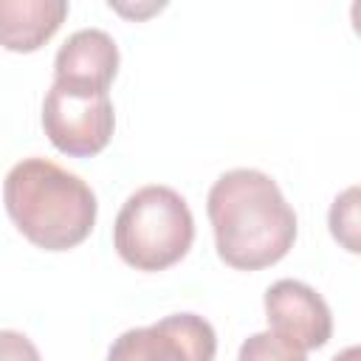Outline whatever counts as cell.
<instances>
[{
    "mask_svg": "<svg viewBox=\"0 0 361 361\" xmlns=\"http://www.w3.org/2000/svg\"><path fill=\"white\" fill-rule=\"evenodd\" d=\"M195 240L189 203L169 186H141L118 209L113 245L135 271H164L186 257Z\"/></svg>",
    "mask_w": 361,
    "mask_h": 361,
    "instance_id": "3",
    "label": "cell"
},
{
    "mask_svg": "<svg viewBox=\"0 0 361 361\" xmlns=\"http://www.w3.org/2000/svg\"><path fill=\"white\" fill-rule=\"evenodd\" d=\"M3 203L17 231L45 251H68L96 226V195L48 158L17 161L3 180Z\"/></svg>",
    "mask_w": 361,
    "mask_h": 361,
    "instance_id": "2",
    "label": "cell"
},
{
    "mask_svg": "<svg viewBox=\"0 0 361 361\" xmlns=\"http://www.w3.org/2000/svg\"><path fill=\"white\" fill-rule=\"evenodd\" d=\"M214 327L197 313H169L149 327L124 330L107 361H214Z\"/></svg>",
    "mask_w": 361,
    "mask_h": 361,
    "instance_id": "5",
    "label": "cell"
},
{
    "mask_svg": "<svg viewBox=\"0 0 361 361\" xmlns=\"http://www.w3.org/2000/svg\"><path fill=\"white\" fill-rule=\"evenodd\" d=\"M116 127V110L110 90L54 82L42 102V130L48 141L73 158H90L102 152Z\"/></svg>",
    "mask_w": 361,
    "mask_h": 361,
    "instance_id": "4",
    "label": "cell"
},
{
    "mask_svg": "<svg viewBox=\"0 0 361 361\" xmlns=\"http://www.w3.org/2000/svg\"><path fill=\"white\" fill-rule=\"evenodd\" d=\"M330 234L347 248V251H358V189L350 186L344 189L333 206H330Z\"/></svg>",
    "mask_w": 361,
    "mask_h": 361,
    "instance_id": "10",
    "label": "cell"
},
{
    "mask_svg": "<svg viewBox=\"0 0 361 361\" xmlns=\"http://www.w3.org/2000/svg\"><path fill=\"white\" fill-rule=\"evenodd\" d=\"M0 361H42V358L25 333L0 330Z\"/></svg>",
    "mask_w": 361,
    "mask_h": 361,
    "instance_id": "11",
    "label": "cell"
},
{
    "mask_svg": "<svg viewBox=\"0 0 361 361\" xmlns=\"http://www.w3.org/2000/svg\"><path fill=\"white\" fill-rule=\"evenodd\" d=\"M268 330L302 353L319 350L333 336V316L327 302L299 279H276L265 290Z\"/></svg>",
    "mask_w": 361,
    "mask_h": 361,
    "instance_id": "6",
    "label": "cell"
},
{
    "mask_svg": "<svg viewBox=\"0 0 361 361\" xmlns=\"http://www.w3.org/2000/svg\"><path fill=\"white\" fill-rule=\"evenodd\" d=\"M65 17V0H0V45L14 54H31L59 31Z\"/></svg>",
    "mask_w": 361,
    "mask_h": 361,
    "instance_id": "8",
    "label": "cell"
},
{
    "mask_svg": "<svg viewBox=\"0 0 361 361\" xmlns=\"http://www.w3.org/2000/svg\"><path fill=\"white\" fill-rule=\"evenodd\" d=\"M361 358V353H358V347H347V350H341L333 361H358Z\"/></svg>",
    "mask_w": 361,
    "mask_h": 361,
    "instance_id": "12",
    "label": "cell"
},
{
    "mask_svg": "<svg viewBox=\"0 0 361 361\" xmlns=\"http://www.w3.org/2000/svg\"><path fill=\"white\" fill-rule=\"evenodd\" d=\"M237 361H307V355L299 347L282 341L276 333L262 330V333H251L240 344Z\"/></svg>",
    "mask_w": 361,
    "mask_h": 361,
    "instance_id": "9",
    "label": "cell"
},
{
    "mask_svg": "<svg viewBox=\"0 0 361 361\" xmlns=\"http://www.w3.org/2000/svg\"><path fill=\"white\" fill-rule=\"evenodd\" d=\"M217 257L237 271H259L279 262L296 240V212L276 180L259 169L223 172L206 200Z\"/></svg>",
    "mask_w": 361,
    "mask_h": 361,
    "instance_id": "1",
    "label": "cell"
},
{
    "mask_svg": "<svg viewBox=\"0 0 361 361\" xmlns=\"http://www.w3.org/2000/svg\"><path fill=\"white\" fill-rule=\"evenodd\" d=\"M118 71V45L102 28L73 31L56 51L54 82H73L110 90Z\"/></svg>",
    "mask_w": 361,
    "mask_h": 361,
    "instance_id": "7",
    "label": "cell"
}]
</instances>
